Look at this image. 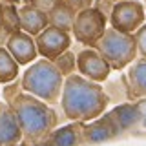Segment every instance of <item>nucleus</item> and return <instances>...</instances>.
Wrapping results in <instances>:
<instances>
[{"label": "nucleus", "mask_w": 146, "mask_h": 146, "mask_svg": "<svg viewBox=\"0 0 146 146\" xmlns=\"http://www.w3.org/2000/svg\"><path fill=\"white\" fill-rule=\"evenodd\" d=\"M64 2H66L75 13H80V11H84V9L93 6V0H64Z\"/></svg>", "instance_id": "nucleus-23"}, {"label": "nucleus", "mask_w": 146, "mask_h": 146, "mask_svg": "<svg viewBox=\"0 0 146 146\" xmlns=\"http://www.w3.org/2000/svg\"><path fill=\"white\" fill-rule=\"evenodd\" d=\"M110 97L104 88L79 73L66 77L60 93L62 115L71 122H90L100 117L108 108Z\"/></svg>", "instance_id": "nucleus-1"}, {"label": "nucleus", "mask_w": 146, "mask_h": 146, "mask_svg": "<svg viewBox=\"0 0 146 146\" xmlns=\"http://www.w3.org/2000/svg\"><path fill=\"white\" fill-rule=\"evenodd\" d=\"M110 119L113 121L115 124L117 133L121 135L122 131L131 130L137 122L143 119V113H141V106L139 104H131V102H124V104H119L108 113Z\"/></svg>", "instance_id": "nucleus-14"}, {"label": "nucleus", "mask_w": 146, "mask_h": 146, "mask_svg": "<svg viewBox=\"0 0 146 146\" xmlns=\"http://www.w3.org/2000/svg\"><path fill=\"white\" fill-rule=\"evenodd\" d=\"M143 6H144V15H146V0L143 2Z\"/></svg>", "instance_id": "nucleus-27"}, {"label": "nucleus", "mask_w": 146, "mask_h": 146, "mask_svg": "<svg viewBox=\"0 0 146 146\" xmlns=\"http://www.w3.org/2000/svg\"><path fill=\"white\" fill-rule=\"evenodd\" d=\"M20 66L15 62V58L7 53L4 46H0V84H11L18 79Z\"/></svg>", "instance_id": "nucleus-17"}, {"label": "nucleus", "mask_w": 146, "mask_h": 146, "mask_svg": "<svg viewBox=\"0 0 146 146\" xmlns=\"http://www.w3.org/2000/svg\"><path fill=\"white\" fill-rule=\"evenodd\" d=\"M115 6V2L113 0H93V9H97V11L102 15L106 20H110V15H111V9Z\"/></svg>", "instance_id": "nucleus-21"}, {"label": "nucleus", "mask_w": 146, "mask_h": 146, "mask_svg": "<svg viewBox=\"0 0 146 146\" xmlns=\"http://www.w3.org/2000/svg\"><path fill=\"white\" fill-rule=\"evenodd\" d=\"M93 49H97L100 57L108 62V66L115 71L128 68L137 58V44L133 35L119 33L111 27L104 31V35L100 36Z\"/></svg>", "instance_id": "nucleus-4"}, {"label": "nucleus", "mask_w": 146, "mask_h": 146, "mask_svg": "<svg viewBox=\"0 0 146 146\" xmlns=\"http://www.w3.org/2000/svg\"><path fill=\"white\" fill-rule=\"evenodd\" d=\"M111 68L100 57V53L93 48H86L77 53V73L91 82H104L110 77Z\"/></svg>", "instance_id": "nucleus-8"}, {"label": "nucleus", "mask_w": 146, "mask_h": 146, "mask_svg": "<svg viewBox=\"0 0 146 146\" xmlns=\"http://www.w3.org/2000/svg\"><path fill=\"white\" fill-rule=\"evenodd\" d=\"M35 46H36V53L46 60L53 62L58 55H62L64 51H68L71 46V33L60 31L57 27L48 26L42 33H38L35 36Z\"/></svg>", "instance_id": "nucleus-7"}, {"label": "nucleus", "mask_w": 146, "mask_h": 146, "mask_svg": "<svg viewBox=\"0 0 146 146\" xmlns=\"http://www.w3.org/2000/svg\"><path fill=\"white\" fill-rule=\"evenodd\" d=\"M146 15H144V6L139 0H122L115 2L110 15V27L119 31V33L133 35L141 26L144 24Z\"/></svg>", "instance_id": "nucleus-6"}, {"label": "nucleus", "mask_w": 146, "mask_h": 146, "mask_svg": "<svg viewBox=\"0 0 146 146\" xmlns=\"http://www.w3.org/2000/svg\"><path fill=\"white\" fill-rule=\"evenodd\" d=\"M113 2H122V0H113Z\"/></svg>", "instance_id": "nucleus-29"}, {"label": "nucleus", "mask_w": 146, "mask_h": 146, "mask_svg": "<svg viewBox=\"0 0 146 146\" xmlns=\"http://www.w3.org/2000/svg\"><path fill=\"white\" fill-rule=\"evenodd\" d=\"M51 146H82L84 144V122H71V124L55 128L48 135Z\"/></svg>", "instance_id": "nucleus-15"}, {"label": "nucleus", "mask_w": 146, "mask_h": 146, "mask_svg": "<svg viewBox=\"0 0 146 146\" xmlns=\"http://www.w3.org/2000/svg\"><path fill=\"white\" fill-rule=\"evenodd\" d=\"M18 128L22 131V139L26 143H36L46 139L55 128H58V115L49 104L38 100L33 95H27L22 88L7 100Z\"/></svg>", "instance_id": "nucleus-2"}, {"label": "nucleus", "mask_w": 146, "mask_h": 146, "mask_svg": "<svg viewBox=\"0 0 146 146\" xmlns=\"http://www.w3.org/2000/svg\"><path fill=\"white\" fill-rule=\"evenodd\" d=\"M22 139V131L18 128V122L13 115L7 102L0 100V146L17 144Z\"/></svg>", "instance_id": "nucleus-13"}, {"label": "nucleus", "mask_w": 146, "mask_h": 146, "mask_svg": "<svg viewBox=\"0 0 146 146\" xmlns=\"http://www.w3.org/2000/svg\"><path fill=\"white\" fill-rule=\"evenodd\" d=\"M7 146H29V143H26V141H20V143H17V144H7Z\"/></svg>", "instance_id": "nucleus-25"}, {"label": "nucleus", "mask_w": 146, "mask_h": 146, "mask_svg": "<svg viewBox=\"0 0 146 146\" xmlns=\"http://www.w3.org/2000/svg\"><path fill=\"white\" fill-rule=\"evenodd\" d=\"M117 135L119 133L115 130V124L108 113H102L93 121L84 122V144H99L104 141L115 139Z\"/></svg>", "instance_id": "nucleus-10"}, {"label": "nucleus", "mask_w": 146, "mask_h": 146, "mask_svg": "<svg viewBox=\"0 0 146 146\" xmlns=\"http://www.w3.org/2000/svg\"><path fill=\"white\" fill-rule=\"evenodd\" d=\"M0 27H2V2H0Z\"/></svg>", "instance_id": "nucleus-26"}, {"label": "nucleus", "mask_w": 146, "mask_h": 146, "mask_svg": "<svg viewBox=\"0 0 146 146\" xmlns=\"http://www.w3.org/2000/svg\"><path fill=\"white\" fill-rule=\"evenodd\" d=\"M24 4H31V0H24Z\"/></svg>", "instance_id": "nucleus-28"}, {"label": "nucleus", "mask_w": 146, "mask_h": 146, "mask_svg": "<svg viewBox=\"0 0 146 146\" xmlns=\"http://www.w3.org/2000/svg\"><path fill=\"white\" fill-rule=\"evenodd\" d=\"M58 2H60V0H31L29 6H33V7H36V9H40V11H44V13H49Z\"/></svg>", "instance_id": "nucleus-22"}, {"label": "nucleus", "mask_w": 146, "mask_h": 146, "mask_svg": "<svg viewBox=\"0 0 146 146\" xmlns=\"http://www.w3.org/2000/svg\"><path fill=\"white\" fill-rule=\"evenodd\" d=\"M64 77L53 66V62L40 58L27 66L20 79V88L24 93L33 95L46 104H55L60 100Z\"/></svg>", "instance_id": "nucleus-3"}, {"label": "nucleus", "mask_w": 146, "mask_h": 146, "mask_svg": "<svg viewBox=\"0 0 146 146\" xmlns=\"http://www.w3.org/2000/svg\"><path fill=\"white\" fill-rule=\"evenodd\" d=\"M18 20H20V31H24L33 38L49 26L48 13L40 11V9L29 6V4H24V6L18 7Z\"/></svg>", "instance_id": "nucleus-11"}, {"label": "nucleus", "mask_w": 146, "mask_h": 146, "mask_svg": "<svg viewBox=\"0 0 146 146\" xmlns=\"http://www.w3.org/2000/svg\"><path fill=\"white\" fill-rule=\"evenodd\" d=\"M7 53L15 58V62L18 66H27V64L35 62L38 53H36V46H35V38L29 36L24 31H15L7 36L6 46Z\"/></svg>", "instance_id": "nucleus-9"}, {"label": "nucleus", "mask_w": 146, "mask_h": 146, "mask_svg": "<svg viewBox=\"0 0 146 146\" xmlns=\"http://www.w3.org/2000/svg\"><path fill=\"white\" fill-rule=\"evenodd\" d=\"M128 80V99L139 100L146 99V58H135L128 66L126 73Z\"/></svg>", "instance_id": "nucleus-12"}, {"label": "nucleus", "mask_w": 146, "mask_h": 146, "mask_svg": "<svg viewBox=\"0 0 146 146\" xmlns=\"http://www.w3.org/2000/svg\"><path fill=\"white\" fill-rule=\"evenodd\" d=\"M108 29V20L97 9L88 7L84 11L77 13L75 22L71 27V35L77 42H80L86 48H95V44L100 40L104 31Z\"/></svg>", "instance_id": "nucleus-5"}, {"label": "nucleus", "mask_w": 146, "mask_h": 146, "mask_svg": "<svg viewBox=\"0 0 146 146\" xmlns=\"http://www.w3.org/2000/svg\"><path fill=\"white\" fill-rule=\"evenodd\" d=\"M75 17L77 13L68 6L64 0L55 6L51 11L48 13V22L51 27H57L60 31H66V33H71V27H73V22H75Z\"/></svg>", "instance_id": "nucleus-16"}, {"label": "nucleus", "mask_w": 146, "mask_h": 146, "mask_svg": "<svg viewBox=\"0 0 146 146\" xmlns=\"http://www.w3.org/2000/svg\"><path fill=\"white\" fill-rule=\"evenodd\" d=\"M133 38L137 44V55H141V58H146V24H143L135 31Z\"/></svg>", "instance_id": "nucleus-20"}, {"label": "nucleus", "mask_w": 146, "mask_h": 146, "mask_svg": "<svg viewBox=\"0 0 146 146\" xmlns=\"http://www.w3.org/2000/svg\"><path fill=\"white\" fill-rule=\"evenodd\" d=\"M53 66L57 68V70L60 71V75L66 79V77H70L77 71V55L68 49V51H64L62 55H58V57L55 58Z\"/></svg>", "instance_id": "nucleus-19"}, {"label": "nucleus", "mask_w": 146, "mask_h": 146, "mask_svg": "<svg viewBox=\"0 0 146 146\" xmlns=\"http://www.w3.org/2000/svg\"><path fill=\"white\" fill-rule=\"evenodd\" d=\"M2 29L6 33L20 31V20H18V7L11 4H2Z\"/></svg>", "instance_id": "nucleus-18"}, {"label": "nucleus", "mask_w": 146, "mask_h": 146, "mask_svg": "<svg viewBox=\"0 0 146 146\" xmlns=\"http://www.w3.org/2000/svg\"><path fill=\"white\" fill-rule=\"evenodd\" d=\"M29 146H51L49 144V141H48V137L42 141H36V143H29Z\"/></svg>", "instance_id": "nucleus-24"}]
</instances>
